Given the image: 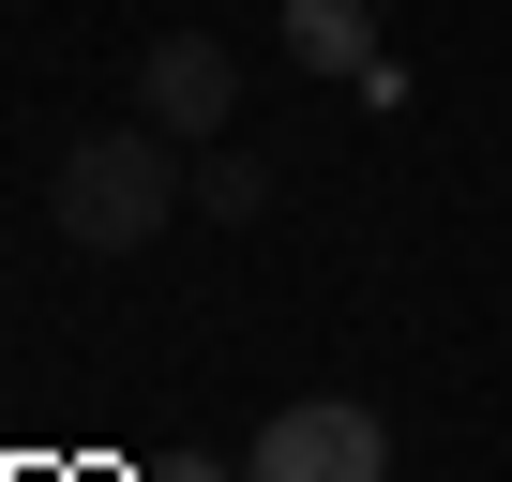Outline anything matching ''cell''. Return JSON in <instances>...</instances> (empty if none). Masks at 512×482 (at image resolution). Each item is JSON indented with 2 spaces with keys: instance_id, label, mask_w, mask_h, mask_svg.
<instances>
[{
  "instance_id": "6da1fadb",
  "label": "cell",
  "mask_w": 512,
  "mask_h": 482,
  "mask_svg": "<svg viewBox=\"0 0 512 482\" xmlns=\"http://www.w3.org/2000/svg\"><path fill=\"white\" fill-rule=\"evenodd\" d=\"M46 211H61V241H76V257H151V241H166V211H181V136H151V121L76 136V151L46 166Z\"/></svg>"
},
{
  "instance_id": "7a4b0ae2",
  "label": "cell",
  "mask_w": 512,
  "mask_h": 482,
  "mask_svg": "<svg viewBox=\"0 0 512 482\" xmlns=\"http://www.w3.org/2000/svg\"><path fill=\"white\" fill-rule=\"evenodd\" d=\"M241 482H392V422L347 407V392H302L241 437Z\"/></svg>"
},
{
  "instance_id": "3957f363",
  "label": "cell",
  "mask_w": 512,
  "mask_h": 482,
  "mask_svg": "<svg viewBox=\"0 0 512 482\" xmlns=\"http://www.w3.org/2000/svg\"><path fill=\"white\" fill-rule=\"evenodd\" d=\"M226 106H241V61L211 31H151L136 46V121L151 136H226Z\"/></svg>"
},
{
  "instance_id": "277c9868",
  "label": "cell",
  "mask_w": 512,
  "mask_h": 482,
  "mask_svg": "<svg viewBox=\"0 0 512 482\" xmlns=\"http://www.w3.org/2000/svg\"><path fill=\"white\" fill-rule=\"evenodd\" d=\"M287 61L362 91V76H377V31H362V0H287Z\"/></svg>"
},
{
  "instance_id": "5b68a950",
  "label": "cell",
  "mask_w": 512,
  "mask_h": 482,
  "mask_svg": "<svg viewBox=\"0 0 512 482\" xmlns=\"http://www.w3.org/2000/svg\"><path fill=\"white\" fill-rule=\"evenodd\" d=\"M196 211L211 226H256V211H272V166H256V151H211L196 166Z\"/></svg>"
},
{
  "instance_id": "8992f818",
  "label": "cell",
  "mask_w": 512,
  "mask_h": 482,
  "mask_svg": "<svg viewBox=\"0 0 512 482\" xmlns=\"http://www.w3.org/2000/svg\"><path fill=\"white\" fill-rule=\"evenodd\" d=\"M151 482H241V467H196V452H181V467H151Z\"/></svg>"
}]
</instances>
